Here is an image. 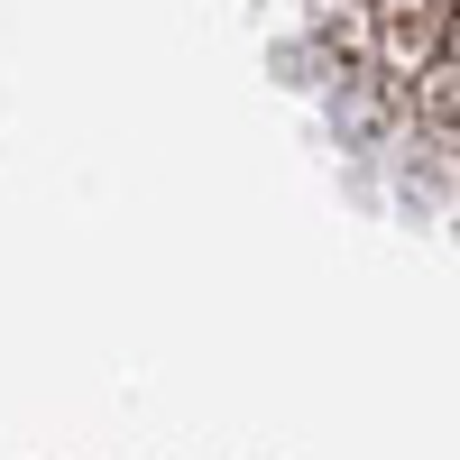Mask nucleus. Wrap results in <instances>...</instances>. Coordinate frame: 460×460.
<instances>
[{"label": "nucleus", "mask_w": 460, "mask_h": 460, "mask_svg": "<svg viewBox=\"0 0 460 460\" xmlns=\"http://www.w3.org/2000/svg\"><path fill=\"white\" fill-rule=\"evenodd\" d=\"M442 56H451V65H460V0H451V47H442Z\"/></svg>", "instance_id": "obj_1"}]
</instances>
